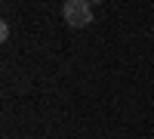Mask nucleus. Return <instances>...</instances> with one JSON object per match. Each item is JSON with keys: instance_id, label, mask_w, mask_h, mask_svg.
I'll list each match as a JSON object with an SVG mask.
<instances>
[{"instance_id": "obj_1", "label": "nucleus", "mask_w": 154, "mask_h": 139, "mask_svg": "<svg viewBox=\"0 0 154 139\" xmlns=\"http://www.w3.org/2000/svg\"><path fill=\"white\" fill-rule=\"evenodd\" d=\"M62 12H65V22L71 28H86V25L93 22V6L83 3V0H68Z\"/></svg>"}]
</instances>
